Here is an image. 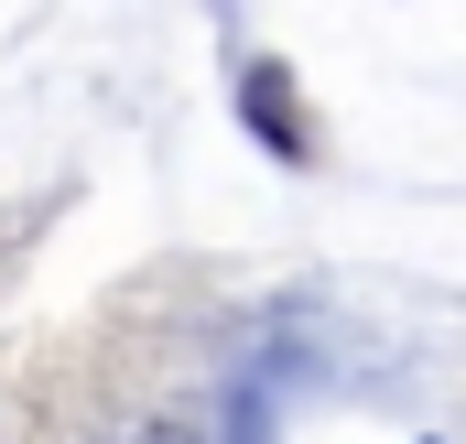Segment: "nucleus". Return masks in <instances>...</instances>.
<instances>
[{
    "instance_id": "nucleus-1",
    "label": "nucleus",
    "mask_w": 466,
    "mask_h": 444,
    "mask_svg": "<svg viewBox=\"0 0 466 444\" xmlns=\"http://www.w3.org/2000/svg\"><path fill=\"white\" fill-rule=\"evenodd\" d=\"M130 444H196V423H141Z\"/></svg>"
}]
</instances>
